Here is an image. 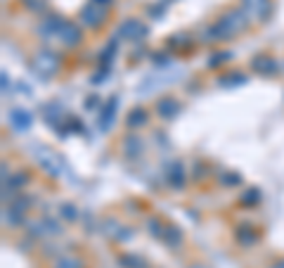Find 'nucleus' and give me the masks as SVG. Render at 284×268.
<instances>
[{"instance_id":"obj_12","label":"nucleus","mask_w":284,"mask_h":268,"mask_svg":"<svg viewBox=\"0 0 284 268\" xmlns=\"http://www.w3.org/2000/svg\"><path fill=\"white\" fill-rule=\"evenodd\" d=\"M126 147H128V154H130V157H135L138 147H140V140H138V138H128V140H126Z\"/></svg>"},{"instance_id":"obj_1","label":"nucleus","mask_w":284,"mask_h":268,"mask_svg":"<svg viewBox=\"0 0 284 268\" xmlns=\"http://www.w3.org/2000/svg\"><path fill=\"white\" fill-rule=\"evenodd\" d=\"M34 69L40 74L43 79H50V76H54L57 69H60V60H57L52 53H40L34 60Z\"/></svg>"},{"instance_id":"obj_11","label":"nucleus","mask_w":284,"mask_h":268,"mask_svg":"<svg viewBox=\"0 0 284 268\" xmlns=\"http://www.w3.org/2000/svg\"><path fill=\"white\" fill-rule=\"evenodd\" d=\"M170 183H173V185H182V166H180V164H176V166H173Z\"/></svg>"},{"instance_id":"obj_2","label":"nucleus","mask_w":284,"mask_h":268,"mask_svg":"<svg viewBox=\"0 0 284 268\" xmlns=\"http://www.w3.org/2000/svg\"><path fill=\"white\" fill-rule=\"evenodd\" d=\"M104 17H106V8L100 5V3H95V0H90L88 5L83 8V12H80L83 24H88V27H100V24L104 22Z\"/></svg>"},{"instance_id":"obj_8","label":"nucleus","mask_w":284,"mask_h":268,"mask_svg":"<svg viewBox=\"0 0 284 268\" xmlns=\"http://www.w3.org/2000/svg\"><path fill=\"white\" fill-rule=\"evenodd\" d=\"M159 112L166 116V119H173L176 112H178V102H176V100H161V102H159Z\"/></svg>"},{"instance_id":"obj_13","label":"nucleus","mask_w":284,"mask_h":268,"mask_svg":"<svg viewBox=\"0 0 284 268\" xmlns=\"http://www.w3.org/2000/svg\"><path fill=\"white\" fill-rule=\"evenodd\" d=\"M60 268H80V261H76V259H62V261H60Z\"/></svg>"},{"instance_id":"obj_9","label":"nucleus","mask_w":284,"mask_h":268,"mask_svg":"<svg viewBox=\"0 0 284 268\" xmlns=\"http://www.w3.org/2000/svg\"><path fill=\"white\" fill-rule=\"evenodd\" d=\"M121 34H124V36H138V34H144V29H142L138 22H133V19H130L126 27H121Z\"/></svg>"},{"instance_id":"obj_3","label":"nucleus","mask_w":284,"mask_h":268,"mask_svg":"<svg viewBox=\"0 0 284 268\" xmlns=\"http://www.w3.org/2000/svg\"><path fill=\"white\" fill-rule=\"evenodd\" d=\"M244 10L251 17L266 19L270 15V0H244Z\"/></svg>"},{"instance_id":"obj_10","label":"nucleus","mask_w":284,"mask_h":268,"mask_svg":"<svg viewBox=\"0 0 284 268\" xmlns=\"http://www.w3.org/2000/svg\"><path fill=\"white\" fill-rule=\"evenodd\" d=\"M138 124H144V112L142 109L130 112V119H128V126H138Z\"/></svg>"},{"instance_id":"obj_7","label":"nucleus","mask_w":284,"mask_h":268,"mask_svg":"<svg viewBox=\"0 0 284 268\" xmlns=\"http://www.w3.org/2000/svg\"><path fill=\"white\" fill-rule=\"evenodd\" d=\"M114 109H116V98H112L106 102V112L102 114V121H100L102 128H109V126H112V121H114Z\"/></svg>"},{"instance_id":"obj_6","label":"nucleus","mask_w":284,"mask_h":268,"mask_svg":"<svg viewBox=\"0 0 284 268\" xmlns=\"http://www.w3.org/2000/svg\"><path fill=\"white\" fill-rule=\"evenodd\" d=\"M254 69L260 74L275 72V60H270V57H258V60H254Z\"/></svg>"},{"instance_id":"obj_4","label":"nucleus","mask_w":284,"mask_h":268,"mask_svg":"<svg viewBox=\"0 0 284 268\" xmlns=\"http://www.w3.org/2000/svg\"><path fill=\"white\" fill-rule=\"evenodd\" d=\"M60 34H62V41L66 45H76L80 41V29L76 27V24H69V22L62 27V31H60Z\"/></svg>"},{"instance_id":"obj_14","label":"nucleus","mask_w":284,"mask_h":268,"mask_svg":"<svg viewBox=\"0 0 284 268\" xmlns=\"http://www.w3.org/2000/svg\"><path fill=\"white\" fill-rule=\"evenodd\" d=\"M242 202H258V190H248V195L242 197Z\"/></svg>"},{"instance_id":"obj_5","label":"nucleus","mask_w":284,"mask_h":268,"mask_svg":"<svg viewBox=\"0 0 284 268\" xmlns=\"http://www.w3.org/2000/svg\"><path fill=\"white\" fill-rule=\"evenodd\" d=\"M10 121L14 124V128L24 131V128H28V126H31V116H28L26 112H22V109H14V112L10 114Z\"/></svg>"},{"instance_id":"obj_15","label":"nucleus","mask_w":284,"mask_h":268,"mask_svg":"<svg viewBox=\"0 0 284 268\" xmlns=\"http://www.w3.org/2000/svg\"><path fill=\"white\" fill-rule=\"evenodd\" d=\"M62 216H66V218H76V214H74V206H71V204H64V206H62Z\"/></svg>"}]
</instances>
